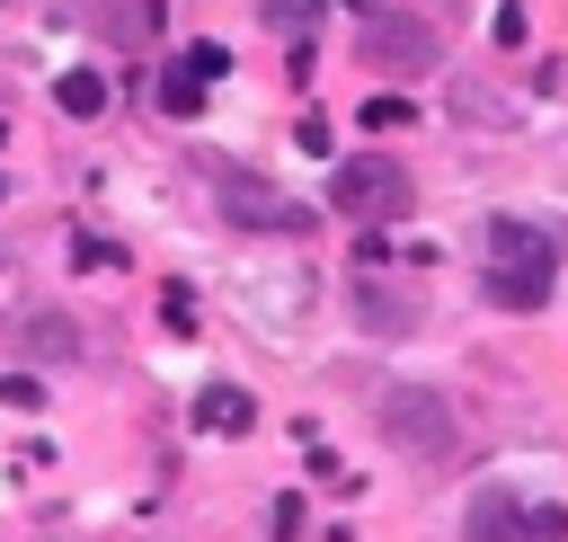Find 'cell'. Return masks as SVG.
I'll return each mask as SVG.
<instances>
[{
    "label": "cell",
    "instance_id": "obj_1",
    "mask_svg": "<svg viewBox=\"0 0 568 542\" xmlns=\"http://www.w3.org/2000/svg\"><path fill=\"white\" fill-rule=\"evenodd\" d=\"M479 258H488L479 293H488L497 311H541L550 284H559V231H541V222H524V213H497L488 240H479Z\"/></svg>",
    "mask_w": 568,
    "mask_h": 542
},
{
    "label": "cell",
    "instance_id": "obj_2",
    "mask_svg": "<svg viewBox=\"0 0 568 542\" xmlns=\"http://www.w3.org/2000/svg\"><path fill=\"white\" fill-rule=\"evenodd\" d=\"M382 435H390L408 462H453V453H462V418H453V400L426 391V382H390V391H382Z\"/></svg>",
    "mask_w": 568,
    "mask_h": 542
},
{
    "label": "cell",
    "instance_id": "obj_3",
    "mask_svg": "<svg viewBox=\"0 0 568 542\" xmlns=\"http://www.w3.org/2000/svg\"><path fill=\"white\" fill-rule=\"evenodd\" d=\"M328 204H337L346 222H399V213L417 204V187H408V169H399V160L355 151V160H337V169H328Z\"/></svg>",
    "mask_w": 568,
    "mask_h": 542
},
{
    "label": "cell",
    "instance_id": "obj_4",
    "mask_svg": "<svg viewBox=\"0 0 568 542\" xmlns=\"http://www.w3.org/2000/svg\"><path fill=\"white\" fill-rule=\"evenodd\" d=\"M204 178H213V195H222V213H231L240 231H311V222H320L311 204H293L284 187H266V178H248V169H231V160H204Z\"/></svg>",
    "mask_w": 568,
    "mask_h": 542
},
{
    "label": "cell",
    "instance_id": "obj_5",
    "mask_svg": "<svg viewBox=\"0 0 568 542\" xmlns=\"http://www.w3.org/2000/svg\"><path fill=\"white\" fill-rule=\"evenodd\" d=\"M364 62H382V71H426V62H444V44H435L426 18L373 9V18H364Z\"/></svg>",
    "mask_w": 568,
    "mask_h": 542
},
{
    "label": "cell",
    "instance_id": "obj_6",
    "mask_svg": "<svg viewBox=\"0 0 568 542\" xmlns=\"http://www.w3.org/2000/svg\"><path fill=\"white\" fill-rule=\"evenodd\" d=\"M346 302H355V320H364L373 338H408V329L426 320V311H417V293H399V284H382L373 267L355 275V293H346Z\"/></svg>",
    "mask_w": 568,
    "mask_h": 542
},
{
    "label": "cell",
    "instance_id": "obj_7",
    "mask_svg": "<svg viewBox=\"0 0 568 542\" xmlns=\"http://www.w3.org/2000/svg\"><path fill=\"white\" fill-rule=\"evenodd\" d=\"M462 542H541V533H532V515H524L515 489H479L470 515H462Z\"/></svg>",
    "mask_w": 568,
    "mask_h": 542
},
{
    "label": "cell",
    "instance_id": "obj_8",
    "mask_svg": "<svg viewBox=\"0 0 568 542\" xmlns=\"http://www.w3.org/2000/svg\"><path fill=\"white\" fill-rule=\"evenodd\" d=\"M89 18H98L115 44H151V27H160V0H89Z\"/></svg>",
    "mask_w": 568,
    "mask_h": 542
},
{
    "label": "cell",
    "instance_id": "obj_9",
    "mask_svg": "<svg viewBox=\"0 0 568 542\" xmlns=\"http://www.w3.org/2000/svg\"><path fill=\"white\" fill-rule=\"evenodd\" d=\"M248 418H257V400L231 391V382H213V391L195 400V426H213V435H248Z\"/></svg>",
    "mask_w": 568,
    "mask_h": 542
},
{
    "label": "cell",
    "instance_id": "obj_10",
    "mask_svg": "<svg viewBox=\"0 0 568 542\" xmlns=\"http://www.w3.org/2000/svg\"><path fill=\"white\" fill-rule=\"evenodd\" d=\"M204 89H213V80H204V71H195L186 53H178V62L160 71V107H169V116H195V107H204Z\"/></svg>",
    "mask_w": 568,
    "mask_h": 542
},
{
    "label": "cell",
    "instance_id": "obj_11",
    "mask_svg": "<svg viewBox=\"0 0 568 542\" xmlns=\"http://www.w3.org/2000/svg\"><path fill=\"white\" fill-rule=\"evenodd\" d=\"M53 98H62V116H98L106 107V71H62Z\"/></svg>",
    "mask_w": 568,
    "mask_h": 542
},
{
    "label": "cell",
    "instance_id": "obj_12",
    "mask_svg": "<svg viewBox=\"0 0 568 542\" xmlns=\"http://www.w3.org/2000/svg\"><path fill=\"white\" fill-rule=\"evenodd\" d=\"M328 0H257V18L275 27V36H311V18H320Z\"/></svg>",
    "mask_w": 568,
    "mask_h": 542
},
{
    "label": "cell",
    "instance_id": "obj_13",
    "mask_svg": "<svg viewBox=\"0 0 568 542\" xmlns=\"http://www.w3.org/2000/svg\"><path fill=\"white\" fill-rule=\"evenodd\" d=\"M27 347H36V355H53V364H62V355H80V347H71V320H27Z\"/></svg>",
    "mask_w": 568,
    "mask_h": 542
},
{
    "label": "cell",
    "instance_id": "obj_14",
    "mask_svg": "<svg viewBox=\"0 0 568 542\" xmlns=\"http://www.w3.org/2000/svg\"><path fill=\"white\" fill-rule=\"evenodd\" d=\"M186 62H195L204 80H222V71H231V53H222V44H186Z\"/></svg>",
    "mask_w": 568,
    "mask_h": 542
},
{
    "label": "cell",
    "instance_id": "obj_15",
    "mask_svg": "<svg viewBox=\"0 0 568 542\" xmlns=\"http://www.w3.org/2000/svg\"><path fill=\"white\" fill-rule=\"evenodd\" d=\"M524 515H532V533H541V542H559V533H568V506H524Z\"/></svg>",
    "mask_w": 568,
    "mask_h": 542
},
{
    "label": "cell",
    "instance_id": "obj_16",
    "mask_svg": "<svg viewBox=\"0 0 568 542\" xmlns=\"http://www.w3.org/2000/svg\"><path fill=\"white\" fill-rule=\"evenodd\" d=\"M0 195H9V178H0Z\"/></svg>",
    "mask_w": 568,
    "mask_h": 542
}]
</instances>
